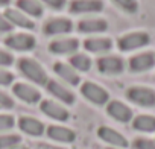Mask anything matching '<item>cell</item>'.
Returning <instances> with one entry per match:
<instances>
[{
	"label": "cell",
	"instance_id": "cell-22",
	"mask_svg": "<svg viewBox=\"0 0 155 149\" xmlns=\"http://www.w3.org/2000/svg\"><path fill=\"white\" fill-rule=\"evenodd\" d=\"M17 6L28 17H41L44 12L43 3L40 0H17Z\"/></svg>",
	"mask_w": 155,
	"mask_h": 149
},
{
	"label": "cell",
	"instance_id": "cell-10",
	"mask_svg": "<svg viewBox=\"0 0 155 149\" xmlns=\"http://www.w3.org/2000/svg\"><path fill=\"white\" fill-rule=\"evenodd\" d=\"M155 67V52H141L129 59V68L134 73L147 71Z\"/></svg>",
	"mask_w": 155,
	"mask_h": 149
},
{
	"label": "cell",
	"instance_id": "cell-30",
	"mask_svg": "<svg viewBox=\"0 0 155 149\" xmlns=\"http://www.w3.org/2000/svg\"><path fill=\"white\" fill-rule=\"evenodd\" d=\"M14 107V99L6 94L5 91H0V108H5V110H11Z\"/></svg>",
	"mask_w": 155,
	"mask_h": 149
},
{
	"label": "cell",
	"instance_id": "cell-21",
	"mask_svg": "<svg viewBox=\"0 0 155 149\" xmlns=\"http://www.w3.org/2000/svg\"><path fill=\"white\" fill-rule=\"evenodd\" d=\"M78 29L82 34H102L108 29L105 18H84L78 23Z\"/></svg>",
	"mask_w": 155,
	"mask_h": 149
},
{
	"label": "cell",
	"instance_id": "cell-4",
	"mask_svg": "<svg viewBox=\"0 0 155 149\" xmlns=\"http://www.w3.org/2000/svg\"><path fill=\"white\" fill-rule=\"evenodd\" d=\"M5 44L17 52H29L37 46V40L29 32H18V34H9L5 40Z\"/></svg>",
	"mask_w": 155,
	"mask_h": 149
},
{
	"label": "cell",
	"instance_id": "cell-27",
	"mask_svg": "<svg viewBox=\"0 0 155 149\" xmlns=\"http://www.w3.org/2000/svg\"><path fill=\"white\" fill-rule=\"evenodd\" d=\"M114 2H116L122 9H125L126 12L134 14V12L138 11V2H137V0H114Z\"/></svg>",
	"mask_w": 155,
	"mask_h": 149
},
{
	"label": "cell",
	"instance_id": "cell-25",
	"mask_svg": "<svg viewBox=\"0 0 155 149\" xmlns=\"http://www.w3.org/2000/svg\"><path fill=\"white\" fill-rule=\"evenodd\" d=\"M21 143V137L17 134H5L0 135V149H12L14 146Z\"/></svg>",
	"mask_w": 155,
	"mask_h": 149
},
{
	"label": "cell",
	"instance_id": "cell-12",
	"mask_svg": "<svg viewBox=\"0 0 155 149\" xmlns=\"http://www.w3.org/2000/svg\"><path fill=\"white\" fill-rule=\"evenodd\" d=\"M79 49V41L76 38H55L49 43V50L55 55H71Z\"/></svg>",
	"mask_w": 155,
	"mask_h": 149
},
{
	"label": "cell",
	"instance_id": "cell-13",
	"mask_svg": "<svg viewBox=\"0 0 155 149\" xmlns=\"http://www.w3.org/2000/svg\"><path fill=\"white\" fill-rule=\"evenodd\" d=\"M97 135L101 140H104L105 143L114 146V147H119V149H123V147H128V140L123 134H120L119 131L110 128V126H101L97 129Z\"/></svg>",
	"mask_w": 155,
	"mask_h": 149
},
{
	"label": "cell",
	"instance_id": "cell-5",
	"mask_svg": "<svg viewBox=\"0 0 155 149\" xmlns=\"http://www.w3.org/2000/svg\"><path fill=\"white\" fill-rule=\"evenodd\" d=\"M81 93L85 99H88L90 102L96 104V105H105L110 102V93L99 84L94 82H84L81 85Z\"/></svg>",
	"mask_w": 155,
	"mask_h": 149
},
{
	"label": "cell",
	"instance_id": "cell-19",
	"mask_svg": "<svg viewBox=\"0 0 155 149\" xmlns=\"http://www.w3.org/2000/svg\"><path fill=\"white\" fill-rule=\"evenodd\" d=\"M46 88H47V91H49L52 96H55L56 99H59L62 104L71 105V104L74 102V94H73V91H70L67 87H64V85H62L61 82H58V81L49 79Z\"/></svg>",
	"mask_w": 155,
	"mask_h": 149
},
{
	"label": "cell",
	"instance_id": "cell-9",
	"mask_svg": "<svg viewBox=\"0 0 155 149\" xmlns=\"http://www.w3.org/2000/svg\"><path fill=\"white\" fill-rule=\"evenodd\" d=\"M40 110H41L47 117H50V119H53V120H58V122H65V120H68V117H70L68 110H67L64 105H61V104H58V102H55V101H49V99L41 101Z\"/></svg>",
	"mask_w": 155,
	"mask_h": 149
},
{
	"label": "cell",
	"instance_id": "cell-17",
	"mask_svg": "<svg viewBox=\"0 0 155 149\" xmlns=\"http://www.w3.org/2000/svg\"><path fill=\"white\" fill-rule=\"evenodd\" d=\"M18 128L28 134V135H32V137H40L44 134L46 131V126L41 120L35 119V117H31V116H21L18 119Z\"/></svg>",
	"mask_w": 155,
	"mask_h": 149
},
{
	"label": "cell",
	"instance_id": "cell-20",
	"mask_svg": "<svg viewBox=\"0 0 155 149\" xmlns=\"http://www.w3.org/2000/svg\"><path fill=\"white\" fill-rule=\"evenodd\" d=\"M84 49L93 53H105L113 49V40L107 37H90L84 41Z\"/></svg>",
	"mask_w": 155,
	"mask_h": 149
},
{
	"label": "cell",
	"instance_id": "cell-32",
	"mask_svg": "<svg viewBox=\"0 0 155 149\" xmlns=\"http://www.w3.org/2000/svg\"><path fill=\"white\" fill-rule=\"evenodd\" d=\"M40 2L44 3V5H47V6L52 8V9H62V8L65 6L67 0H40Z\"/></svg>",
	"mask_w": 155,
	"mask_h": 149
},
{
	"label": "cell",
	"instance_id": "cell-16",
	"mask_svg": "<svg viewBox=\"0 0 155 149\" xmlns=\"http://www.w3.org/2000/svg\"><path fill=\"white\" fill-rule=\"evenodd\" d=\"M104 9L102 0H71L70 11L73 14H93Z\"/></svg>",
	"mask_w": 155,
	"mask_h": 149
},
{
	"label": "cell",
	"instance_id": "cell-24",
	"mask_svg": "<svg viewBox=\"0 0 155 149\" xmlns=\"http://www.w3.org/2000/svg\"><path fill=\"white\" fill-rule=\"evenodd\" d=\"M70 64L76 71H88L91 68V58L85 53H74L70 58Z\"/></svg>",
	"mask_w": 155,
	"mask_h": 149
},
{
	"label": "cell",
	"instance_id": "cell-23",
	"mask_svg": "<svg viewBox=\"0 0 155 149\" xmlns=\"http://www.w3.org/2000/svg\"><path fill=\"white\" fill-rule=\"evenodd\" d=\"M132 128L140 132H155V116L152 114H140L132 119Z\"/></svg>",
	"mask_w": 155,
	"mask_h": 149
},
{
	"label": "cell",
	"instance_id": "cell-7",
	"mask_svg": "<svg viewBox=\"0 0 155 149\" xmlns=\"http://www.w3.org/2000/svg\"><path fill=\"white\" fill-rule=\"evenodd\" d=\"M107 113L120 123H128V122H132L134 119L132 110L122 101H110L107 104Z\"/></svg>",
	"mask_w": 155,
	"mask_h": 149
},
{
	"label": "cell",
	"instance_id": "cell-8",
	"mask_svg": "<svg viewBox=\"0 0 155 149\" xmlns=\"http://www.w3.org/2000/svg\"><path fill=\"white\" fill-rule=\"evenodd\" d=\"M73 29V22L67 17H55L50 18L49 22H46L44 25V34L46 35H65L68 32H71Z\"/></svg>",
	"mask_w": 155,
	"mask_h": 149
},
{
	"label": "cell",
	"instance_id": "cell-34",
	"mask_svg": "<svg viewBox=\"0 0 155 149\" xmlns=\"http://www.w3.org/2000/svg\"><path fill=\"white\" fill-rule=\"evenodd\" d=\"M12 0H0V6H8Z\"/></svg>",
	"mask_w": 155,
	"mask_h": 149
},
{
	"label": "cell",
	"instance_id": "cell-26",
	"mask_svg": "<svg viewBox=\"0 0 155 149\" xmlns=\"http://www.w3.org/2000/svg\"><path fill=\"white\" fill-rule=\"evenodd\" d=\"M14 125H15V119L12 114H0V132L12 129Z\"/></svg>",
	"mask_w": 155,
	"mask_h": 149
},
{
	"label": "cell",
	"instance_id": "cell-6",
	"mask_svg": "<svg viewBox=\"0 0 155 149\" xmlns=\"http://www.w3.org/2000/svg\"><path fill=\"white\" fill-rule=\"evenodd\" d=\"M12 93L23 102L32 105V104H38L41 101V93L38 91V88H35L31 84H25V82H15L12 85Z\"/></svg>",
	"mask_w": 155,
	"mask_h": 149
},
{
	"label": "cell",
	"instance_id": "cell-33",
	"mask_svg": "<svg viewBox=\"0 0 155 149\" xmlns=\"http://www.w3.org/2000/svg\"><path fill=\"white\" fill-rule=\"evenodd\" d=\"M11 31H12V25L8 22V18L3 14H0V34H8Z\"/></svg>",
	"mask_w": 155,
	"mask_h": 149
},
{
	"label": "cell",
	"instance_id": "cell-36",
	"mask_svg": "<svg viewBox=\"0 0 155 149\" xmlns=\"http://www.w3.org/2000/svg\"><path fill=\"white\" fill-rule=\"evenodd\" d=\"M44 149H61V147H55V146H46Z\"/></svg>",
	"mask_w": 155,
	"mask_h": 149
},
{
	"label": "cell",
	"instance_id": "cell-14",
	"mask_svg": "<svg viewBox=\"0 0 155 149\" xmlns=\"http://www.w3.org/2000/svg\"><path fill=\"white\" fill-rule=\"evenodd\" d=\"M53 71L58 74V76L65 81L67 84L70 85H78L81 82V78H79V73H78L70 62H64V61H56L53 64Z\"/></svg>",
	"mask_w": 155,
	"mask_h": 149
},
{
	"label": "cell",
	"instance_id": "cell-11",
	"mask_svg": "<svg viewBox=\"0 0 155 149\" xmlns=\"http://www.w3.org/2000/svg\"><path fill=\"white\" fill-rule=\"evenodd\" d=\"M97 68L104 74H120L125 68V62L120 56L107 55L97 59Z\"/></svg>",
	"mask_w": 155,
	"mask_h": 149
},
{
	"label": "cell",
	"instance_id": "cell-31",
	"mask_svg": "<svg viewBox=\"0 0 155 149\" xmlns=\"http://www.w3.org/2000/svg\"><path fill=\"white\" fill-rule=\"evenodd\" d=\"M12 62H14V56H12L9 52L0 49V67H8V65H11Z\"/></svg>",
	"mask_w": 155,
	"mask_h": 149
},
{
	"label": "cell",
	"instance_id": "cell-29",
	"mask_svg": "<svg viewBox=\"0 0 155 149\" xmlns=\"http://www.w3.org/2000/svg\"><path fill=\"white\" fill-rule=\"evenodd\" d=\"M12 82H14V73L0 67V85L6 87V85H11Z\"/></svg>",
	"mask_w": 155,
	"mask_h": 149
},
{
	"label": "cell",
	"instance_id": "cell-18",
	"mask_svg": "<svg viewBox=\"0 0 155 149\" xmlns=\"http://www.w3.org/2000/svg\"><path fill=\"white\" fill-rule=\"evenodd\" d=\"M46 134L49 138L59 141V143H73L76 140L74 131L67 126H61V125H50L46 129Z\"/></svg>",
	"mask_w": 155,
	"mask_h": 149
},
{
	"label": "cell",
	"instance_id": "cell-37",
	"mask_svg": "<svg viewBox=\"0 0 155 149\" xmlns=\"http://www.w3.org/2000/svg\"><path fill=\"white\" fill-rule=\"evenodd\" d=\"M108 149H119V147H108Z\"/></svg>",
	"mask_w": 155,
	"mask_h": 149
},
{
	"label": "cell",
	"instance_id": "cell-35",
	"mask_svg": "<svg viewBox=\"0 0 155 149\" xmlns=\"http://www.w3.org/2000/svg\"><path fill=\"white\" fill-rule=\"evenodd\" d=\"M12 149H28V147H26V146H23V144L20 143V144H17V146H14Z\"/></svg>",
	"mask_w": 155,
	"mask_h": 149
},
{
	"label": "cell",
	"instance_id": "cell-28",
	"mask_svg": "<svg viewBox=\"0 0 155 149\" xmlns=\"http://www.w3.org/2000/svg\"><path fill=\"white\" fill-rule=\"evenodd\" d=\"M134 149H155V140L138 137L134 140Z\"/></svg>",
	"mask_w": 155,
	"mask_h": 149
},
{
	"label": "cell",
	"instance_id": "cell-2",
	"mask_svg": "<svg viewBox=\"0 0 155 149\" xmlns=\"http://www.w3.org/2000/svg\"><path fill=\"white\" fill-rule=\"evenodd\" d=\"M149 43H150V37H149V34H146L143 31L125 34L117 40V46L122 52H132V50L147 46Z\"/></svg>",
	"mask_w": 155,
	"mask_h": 149
},
{
	"label": "cell",
	"instance_id": "cell-15",
	"mask_svg": "<svg viewBox=\"0 0 155 149\" xmlns=\"http://www.w3.org/2000/svg\"><path fill=\"white\" fill-rule=\"evenodd\" d=\"M8 22L12 25V26H17V28H21L25 31H32L35 29V23L32 22V18H29L25 12H21L18 8H8L3 14Z\"/></svg>",
	"mask_w": 155,
	"mask_h": 149
},
{
	"label": "cell",
	"instance_id": "cell-3",
	"mask_svg": "<svg viewBox=\"0 0 155 149\" xmlns=\"http://www.w3.org/2000/svg\"><path fill=\"white\" fill-rule=\"evenodd\" d=\"M126 98L140 107H155V90L144 85H134L126 90Z\"/></svg>",
	"mask_w": 155,
	"mask_h": 149
},
{
	"label": "cell",
	"instance_id": "cell-1",
	"mask_svg": "<svg viewBox=\"0 0 155 149\" xmlns=\"http://www.w3.org/2000/svg\"><path fill=\"white\" fill-rule=\"evenodd\" d=\"M18 68L20 71L25 74V76L32 81L37 85H47L49 82V76H47V71L44 70V67L34 58H21L18 61Z\"/></svg>",
	"mask_w": 155,
	"mask_h": 149
}]
</instances>
